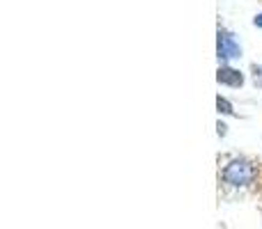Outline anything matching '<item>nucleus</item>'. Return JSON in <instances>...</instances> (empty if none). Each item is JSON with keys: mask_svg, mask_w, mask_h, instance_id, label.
Wrapping results in <instances>:
<instances>
[{"mask_svg": "<svg viewBox=\"0 0 262 229\" xmlns=\"http://www.w3.org/2000/svg\"><path fill=\"white\" fill-rule=\"evenodd\" d=\"M223 179L232 186H249L255 179V170L249 161H232L223 170Z\"/></svg>", "mask_w": 262, "mask_h": 229, "instance_id": "1", "label": "nucleus"}, {"mask_svg": "<svg viewBox=\"0 0 262 229\" xmlns=\"http://www.w3.org/2000/svg\"><path fill=\"white\" fill-rule=\"evenodd\" d=\"M239 55V46L228 32H219V58H237Z\"/></svg>", "mask_w": 262, "mask_h": 229, "instance_id": "2", "label": "nucleus"}, {"mask_svg": "<svg viewBox=\"0 0 262 229\" xmlns=\"http://www.w3.org/2000/svg\"><path fill=\"white\" fill-rule=\"evenodd\" d=\"M219 83H223V85H230V87H239L242 83H244V76H242L239 71H235V69L230 67H221L216 73Z\"/></svg>", "mask_w": 262, "mask_h": 229, "instance_id": "3", "label": "nucleus"}, {"mask_svg": "<svg viewBox=\"0 0 262 229\" xmlns=\"http://www.w3.org/2000/svg\"><path fill=\"white\" fill-rule=\"evenodd\" d=\"M219 110H221V113H226V115H230L232 113V106L228 104L226 99H221V96H219Z\"/></svg>", "mask_w": 262, "mask_h": 229, "instance_id": "4", "label": "nucleus"}, {"mask_svg": "<svg viewBox=\"0 0 262 229\" xmlns=\"http://www.w3.org/2000/svg\"><path fill=\"white\" fill-rule=\"evenodd\" d=\"M255 26L262 28V14H258V16H255Z\"/></svg>", "mask_w": 262, "mask_h": 229, "instance_id": "5", "label": "nucleus"}]
</instances>
